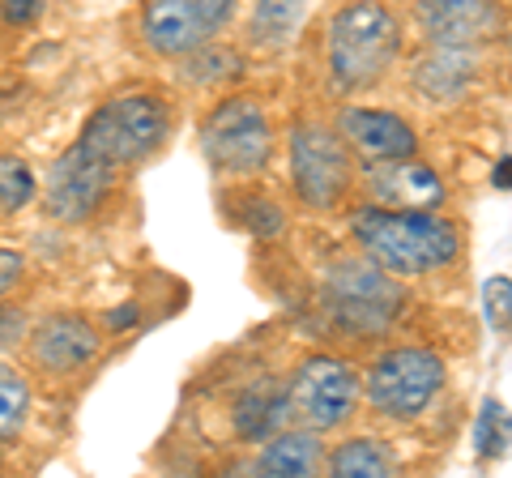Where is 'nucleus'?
<instances>
[{
	"mask_svg": "<svg viewBox=\"0 0 512 478\" xmlns=\"http://www.w3.org/2000/svg\"><path fill=\"white\" fill-rule=\"evenodd\" d=\"M359 248L393 278L431 274L457 257L461 239L457 227L431 210H389V205H367L355 214Z\"/></svg>",
	"mask_w": 512,
	"mask_h": 478,
	"instance_id": "f257e3e1",
	"label": "nucleus"
},
{
	"mask_svg": "<svg viewBox=\"0 0 512 478\" xmlns=\"http://www.w3.org/2000/svg\"><path fill=\"white\" fill-rule=\"evenodd\" d=\"M402 30L380 0H350L329 26V69L342 90H363L393 65Z\"/></svg>",
	"mask_w": 512,
	"mask_h": 478,
	"instance_id": "f03ea898",
	"label": "nucleus"
},
{
	"mask_svg": "<svg viewBox=\"0 0 512 478\" xmlns=\"http://www.w3.org/2000/svg\"><path fill=\"white\" fill-rule=\"evenodd\" d=\"M167 129H171V111L163 99H154V94H124V99H111L94 111L82 137H77V146L120 175V167L141 163L146 154L163 146Z\"/></svg>",
	"mask_w": 512,
	"mask_h": 478,
	"instance_id": "7ed1b4c3",
	"label": "nucleus"
},
{
	"mask_svg": "<svg viewBox=\"0 0 512 478\" xmlns=\"http://www.w3.org/2000/svg\"><path fill=\"white\" fill-rule=\"evenodd\" d=\"M444 389V359L436 350L402 346L389 350L367 376V402L384 419H419Z\"/></svg>",
	"mask_w": 512,
	"mask_h": 478,
	"instance_id": "20e7f679",
	"label": "nucleus"
},
{
	"mask_svg": "<svg viewBox=\"0 0 512 478\" xmlns=\"http://www.w3.org/2000/svg\"><path fill=\"white\" fill-rule=\"evenodd\" d=\"M201 146L205 158L227 171V175H252L265 167L269 146H274V133H269V116L261 111V103L252 99H222L210 120L201 124Z\"/></svg>",
	"mask_w": 512,
	"mask_h": 478,
	"instance_id": "39448f33",
	"label": "nucleus"
},
{
	"mask_svg": "<svg viewBox=\"0 0 512 478\" xmlns=\"http://www.w3.org/2000/svg\"><path fill=\"white\" fill-rule=\"evenodd\" d=\"M235 18V0H146L141 39L158 56H192Z\"/></svg>",
	"mask_w": 512,
	"mask_h": 478,
	"instance_id": "423d86ee",
	"label": "nucleus"
},
{
	"mask_svg": "<svg viewBox=\"0 0 512 478\" xmlns=\"http://www.w3.org/2000/svg\"><path fill=\"white\" fill-rule=\"evenodd\" d=\"M291 180L308 210H333L350 188V154L342 133L303 124L291 137Z\"/></svg>",
	"mask_w": 512,
	"mask_h": 478,
	"instance_id": "0eeeda50",
	"label": "nucleus"
},
{
	"mask_svg": "<svg viewBox=\"0 0 512 478\" xmlns=\"http://www.w3.org/2000/svg\"><path fill=\"white\" fill-rule=\"evenodd\" d=\"M325 304L338 325L355 333H380L402 308V291L380 265H333L325 282Z\"/></svg>",
	"mask_w": 512,
	"mask_h": 478,
	"instance_id": "6e6552de",
	"label": "nucleus"
},
{
	"mask_svg": "<svg viewBox=\"0 0 512 478\" xmlns=\"http://www.w3.org/2000/svg\"><path fill=\"white\" fill-rule=\"evenodd\" d=\"M286 393H291V414L308 432H329V427H342L355 414L359 380L350 363L333 355H316L295 372Z\"/></svg>",
	"mask_w": 512,
	"mask_h": 478,
	"instance_id": "1a4fd4ad",
	"label": "nucleus"
},
{
	"mask_svg": "<svg viewBox=\"0 0 512 478\" xmlns=\"http://www.w3.org/2000/svg\"><path fill=\"white\" fill-rule=\"evenodd\" d=\"M111 184H116V171L103 167L99 158H90L73 141V146L52 163L43 205H47V214L60 218V222H86V218L99 214V205L107 201Z\"/></svg>",
	"mask_w": 512,
	"mask_h": 478,
	"instance_id": "9d476101",
	"label": "nucleus"
},
{
	"mask_svg": "<svg viewBox=\"0 0 512 478\" xmlns=\"http://www.w3.org/2000/svg\"><path fill=\"white\" fill-rule=\"evenodd\" d=\"M419 26L436 47H478L504 30L495 0H419Z\"/></svg>",
	"mask_w": 512,
	"mask_h": 478,
	"instance_id": "9b49d317",
	"label": "nucleus"
},
{
	"mask_svg": "<svg viewBox=\"0 0 512 478\" xmlns=\"http://www.w3.org/2000/svg\"><path fill=\"white\" fill-rule=\"evenodd\" d=\"M338 133L350 150H359L367 163H393V158H410L419 150L414 129L393 116V111H372V107H346L338 120Z\"/></svg>",
	"mask_w": 512,
	"mask_h": 478,
	"instance_id": "f8f14e48",
	"label": "nucleus"
},
{
	"mask_svg": "<svg viewBox=\"0 0 512 478\" xmlns=\"http://www.w3.org/2000/svg\"><path fill=\"white\" fill-rule=\"evenodd\" d=\"M99 333H94L90 321L82 316H47V321L35 329V338H30V355L43 372L52 376H69V372H82L86 363L99 355Z\"/></svg>",
	"mask_w": 512,
	"mask_h": 478,
	"instance_id": "ddd939ff",
	"label": "nucleus"
},
{
	"mask_svg": "<svg viewBox=\"0 0 512 478\" xmlns=\"http://www.w3.org/2000/svg\"><path fill=\"white\" fill-rule=\"evenodd\" d=\"M367 184H372L376 201L393 205V210H436L444 201L440 175L427 163H414V154L393 158V163H376L367 171Z\"/></svg>",
	"mask_w": 512,
	"mask_h": 478,
	"instance_id": "4468645a",
	"label": "nucleus"
},
{
	"mask_svg": "<svg viewBox=\"0 0 512 478\" xmlns=\"http://www.w3.org/2000/svg\"><path fill=\"white\" fill-rule=\"evenodd\" d=\"M286 419H291V393L269 385V380H261V385L248 389L235 402V432H239V440L278 436Z\"/></svg>",
	"mask_w": 512,
	"mask_h": 478,
	"instance_id": "2eb2a0df",
	"label": "nucleus"
},
{
	"mask_svg": "<svg viewBox=\"0 0 512 478\" xmlns=\"http://www.w3.org/2000/svg\"><path fill=\"white\" fill-rule=\"evenodd\" d=\"M470 82H474V47H436V56H427L419 73H414V86L440 103L461 99Z\"/></svg>",
	"mask_w": 512,
	"mask_h": 478,
	"instance_id": "dca6fc26",
	"label": "nucleus"
},
{
	"mask_svg": "<svg viewBox=\"0 0 512 478\" xmlns=\"http://www.w3.org/2000/svg\"><path fill=\"white\" fill-rule=\"evenodd\" d=\"M320 466L316 432H278L261 453V474L269 478H308Z\"/></svg>",
	"mask_w": 512,
	"mask_h": 478,
	"instance_id": "f3484780",
	"label": "nucleus"
},
{
	"mask_svg": "<svg viewBox=\"0 0 512 478\" xmlns=\"http://www.w3.org/2000/svg\"><path fill=\"white\" fill-rule=\"evenodd\" d=\"M329 470L338 478H384V474H393V453L380 440L359 436V440H346L329 457Z\"/></svg>",
	"mask_w": 512,
	"mask_h": 478,
	"instance_id": "a211bd4d",
	"label": "nucleus"
},
{
	"mask_svg": "<svg viewBox=\"0 0 512 478\" xmlns=\"http://www.w3.org/2000/svg\"><path fill=\"white\" fill-rule=\"evenodd\" d=\"M303 0H256L252 13V39L261 47H282L286 39L295 35Z\"/></svg>",
	"mask_w": 512,
	"mask_h": 478,
	"instance_id": "6ab92c4d",
	"label": "nucleus"
},
{
	"mask_svg": "<svg viewBox=\"0 0 512 478\" xmlns=\"http://www.w3.org/2000/svg\"><path fill=\"white\" fill-rule=\"evenodd\" d=\"M26 414H30V385L9 363H0V440H13L22 432Z\"/></svg>",
	"mask_w": 512,
	"mask_h": 478,
	"instance_id": "aec40b11",
	"label": "nucleus"
},
{
	"mask_svg": "<svg viewBox=\"0 0 512 478\" xmlns=\"http://www.w3.org/2000/svg\"><path fill=\"white\" fill-rule=\"evenodd\" d=\"M35 201V171L22 158H0V214H18L22 205Z\"/></svg>",
	"mask_w": 512,
	"mask_h": 478,
	"instance_id": "412c9836",
	"label": "nucleus"
},
{
	"mask_svg": "<svg viewBox=\"0 0 512 478\" xmlns=\"http://www.w3.org/2000/svg\"><path fill=\"white\" fill-rule=\"evenodd\" d=\"M483 312L495 333L512 329V278H487L483 282Z\"/></svg>",
	"mask_w": 512,
	"mask_h": 478,
	"instance_id": "4be33fe9",
	"label": "nucleus"
},
{
	"mask_svg": "<svg viewBox=\"0 0 512 478\" xmlns=\"http://www.w3.org/2000/svg\"><path fill=\"white\" fill-rule=\"evenodd\" d=\"M504 427H512V419H508V410L500 406V402H487L483 406V414H478V427H474V449H478V457H495L504 449L500 444V436H504Z\"/></svg>",
	"mask_w": 512,
	"mask_h": 478,
	"instance_id": "5701e85b",
	"label": "nucleus"
},
{
	"mask_svg": "<svg viewBox=\"0 0 512 478\" xmlns=\"http://www.w3.org/2000/svg\"><path fill=\"white\" fill-rule=\"evenodd\" d=\"M43 5H47V0H5L0 9H5V22L9 26H30L43 13Z\"/></svg>",
	"mask_w": 512,
	"mask_h": 478,
	"instance_id": "b1692460",
	"label": "nucleus"
},
{
	"mask_svg": "<svg viewBox=\"0 0 512 478\" xmlns=\"http://www.w3.org/2000/svg\"><path fill=\"white\" fill-rule=\"evenodd\" d=\"M22 333H26L22 312H18V308H5V304H0V346L22 342Z\"/></svg>",
	"mask_w": 512,
	"mask_h": 478,
	"instance_id": "393cba45",
	"label": "nucleus"
},
{
	"mask_svg": "<svg viewBox=\"0 0 512 478\" xmlns=\"http://www.w3.org/2000/svg\"><path fill=\"white\" fill-rule=\"evenodd\" d=\"M18 278H22V257H18V252H5V248H0V295L13 291V286H18Z\"/></svg>",
	"mask_w": 512,
	"mask_h": 478,
	"instance_id": "a878e982",
	"label": "nucleus"
},
{
	"mask_svg": "<svg viewBox=\"0 0 512 478\" xmlns=\"http://www.w3.org/2000/svg\"><path fill=\"white\" fill-rule=\"evenodd\" d=\"M495 184L512 188V158H504V163H500V171H495Z\"/></svg>",
	"mask_w": 512,
	"mask_h": 478,
	"instance_id": "bb28decb",
	"label": "nucleus"
}]
</instances>
